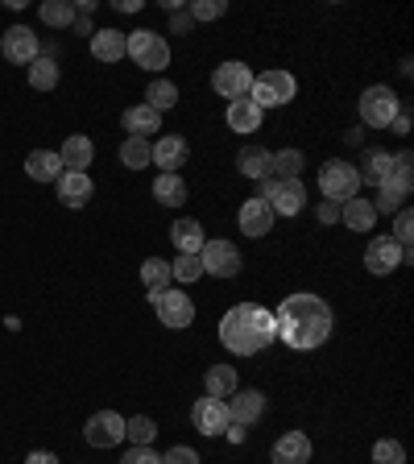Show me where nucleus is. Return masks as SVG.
<instances>
[{
    "mask_svg": "<svg viewBox=\"0 0 414 464\" xmlns=\"http://www.w3.org/2000/svg\"><path fill=\"white\" fill-rule=\"evenodd\" d=\"M274 324H278L282 344L299 348V353H311V348L328 344L332 328H336L332 307L319 299V295H311V290H299V295L282 299L278 311H274Z\"/></svg>",
    "mask_w": 414,
    "mask_h": 464,
    "instance_id": "1",
    "label": "nucleus"
},
{
    "mask_svg": "<svg viewBox=\"0 0 414 464\" xmlns=\"http://www.w3.org/2000/svg\"><path fill=\"white\" fill-rule=\"evenodd\" d=\"M278 340V324H274V311L261 307V303H236V307L224 311L220 319V344L236 357H257Z\"/></svg>",
    "mask_w": 414,
    "mask_h": 464,
    "instance_id": "2",
    "label": "nucleus"
},
{
    "mask_svg": "<svg viewBox=\"0 0 414 464\" xmlns=\"http://www.w3.org/2000/svg\"><path fill=\"white\" fill-rule=\"evenodd\" d=\"M410 150H402V154H394V166H390V174L377 183V203H373V212L381 216V212H402L406 208V199H410V191H414V170H410Z\"/></svg>",
    "mask_w": 414,
    "mask_h": 464,
    "instance_id": "3",
    "label": "nucleus"
},
{
    "mask_svg": "<svg viewBox=\"0 0 414 464\" xmlns=\"http://www.w3.org/2000/svg\"><path fill=\"white\" fill-rule=\"evenodd\" d=\"M299 96V83H294V75L290 71H261L257 79H253V87H249V100L265 112V108H282V104H290V100Z\"/></svg>",
    "mask_w": 414,
    "mask_h": 464,
    "instance_id": "4",
    "label": "nucleus"
},
{
    "mask_svg": "<svg viewBox=\"0 0 414 464\" xmlns=\"http://www.w3.org/2000/svg\"><path fill=\"white\" fill-rule=\"evenodd\" d=\"M125 54L133 58L141 71L170 67V46H166V38L154 34V29H133V34H125Z\"/></svg>",
    "mask_w": 414,
    "mask_h": 464,
    "instance_id": "5",
    "label": "nucleus"
},
{
    "mask_svg": "<svg viewBox=\"0 0 414 464\" xmlns=\"http://www.w3.org/2000/svg\"><path fill=\"white\" fill-rule=\"evenodd\" d=\"M319 191H323V199H352V195H361V170L352 162H344V158H332L323 170H319Z\"/></svg>",
    "mask_w": 414,
    "mask_h": 464,
    "instance_id": "6",
    "label": "nucleus"
},
{
    "mask_svg": "<svg viewBox=\"0 0 414 464\" xmlns=\"http://www.w3.org/2000/svg\"><path fill=\"white\" fill-rule=\"evenodd\" d=\"M261 199L270 203L274 216H299L307 208V187H303V179H265Z\"/></svg>",
    "mask_w": 414,
    "mask_h": 464,
    "instance_id": "7",
    "label": "nucleus"
},
{
    "mask_svg": "<svg viewBox=\"0 0 414 464\" xmlns=\"http://www.w3.org/2000/svg\"><path fill=\"white\" fill-rule=\"evenodd\" d=\"M402 112V100L394 96V87H365V96H361V121L369 129H390L394 125V116Z\"/></svg>",
    "mask_w": 414,
    "mask_h": 464,
    "instance_id": "8",
    "label": "nucleus"
},
{
    "mask_svg": "<svg viewBox=\"0 0 414 464\" xmlns=\"http://www.w3.org/2000/svg\"><path fill=\"white\" fill-rule=\"evenodd\" d=\"M149 303H154L158 319H162L166 328H191L195 324V303L187 299L183 290H158V295H149Z\"/></svg>",
    "mask_w": 414,
    "mask_h": 464,
    "instance_id": "9",
    "label": "nucleus"
},
{
    "mask_svg": "<svg viewBox=\"0 0 414 464\" xmlns=\"http://www.w3.org/2000/svg\"><path fill=\"white\" fill-rule=\"evenodd\" d=\"M199 266L212 278H236L241 274V249L232 241H207L199 249Z\"/></svg>",
    "mask_w": 414,
    "mask_h": 464,
    "instance_id": "10",
    "label": "nucleus"
},
{
    "mask_svg": "<svg viewBox=\"0 0 414 464\" xmlns=\"http://www.w3.org/2000/svg\"><path fill=\"white\" fill-rule=\"evenodd\" d=\"M0 54L9 58V63H17V67H29V63L42 54V42L29 25H9L5 38H0Z\"/></svg>",
    "mask_w": 414,
    "mask_h": 464,
    "instance_id": "11",
    "label": "nucleus"
},
{
    "mask_svg": "<svg viewBox=\"0 0 414 464\" xmlns=\"http://www.w3.org/2000/svg\"><path fill=\"white\" fill-rule=\"evenodd\" d=\"M406 249L394 241V237H373L369 241V249H365V266H369V274H377V278H386V274H394L398 266H406Z\"/></svg>",
    "mask_w": 414,
    "mask_h": 464,
    "instance_id": "12",
    "label": "nucleus"
},
{
    "mask_svg": "<svg viewBox=\"0 0 414 464\" xmlns=\"http://www.w3.org/2000/svg\"><path fill=\"white\" fill-rule=\"evenodd\" d=\"M191 158V145L178 133H166L158 141H149V166H162V174H178Z\"/></svg>",
    "mask_w": 414,
    "mask_h": 464,
    "instance_id": "13",
    "label": "nucleus"
},
{
    "mask_svg": "<svg viewBox=\"0 0 414 464\" xmlns=\"http://www.w3.org/2000/svg\"><path fill=\"white\" fill-rule=\"evenodd\" d=\"M83 435L91 448H116L125 440V415H116V411H96V415L87 419Z\"/></svg>",
    "mask_w": 414,
    "mask_h": 464,
    "instance_id": "14",
    "label": "nucleus"
},
{
    "mask_svg": "<svg viewBox=\"0 0 414 464\" xmlns=\"http://www.w3.org/2000/svg\"><path fill=\"white\" fill-rule=\"evenodd\" d=\"M212 87L228 100V104L232 100H245L253 87V71L245 67V63H220V67L212 71Z\"/></svg>",
    "mask_w": 414,
    "mask_h": 464,
    "instance_id": "15",
    "label": "nucleus"
},
{
    "mask_svg": "<svg viewBox=\"0 0 414 464\" xmlns=\"http://www.w3.org/2000/svg\"><path fill=\"white\" fill-rule=\"evenodd\" d=\"M191 423H195V431H203V435H220L224 427L232 423L228 402H224V398H199V402L191 406Z\"/></svg>",
    "mask_w": 414,
    "mask_h": 464,
    "instance_id": "16",
    "label": "nucleus"
},
{
    "mask_svg": "<svg viewBox=\"0 0 414 464\" xmlns=\"http://www.w3.org/2000/svg\"><path fill=\"white\" fill-rule=\"evenodd\" d=\"M236 220H241V232L245 237H253V241L274 228V212H270V203L261 199V195H253V199L241 203V216H236Z\"/></svg>",
    "mask_w": 414,
    "mask_h": 464,
    "instance_id": "17",
    "label": "nucleus"
},
{
    "mask_svg": "<svg viewBox=\"0 0 414 464\" xmlns=\"http://www.w3.org/2000/svg\"><path fill=\"white\" fill-rule=\"evenodd\" d=\"M261 415H265V394H261V390H236V394L228 398V419L232 423L249 427V423H257Z\"/></svg>",
    "mask_w": 414,
    "mask_h": 464,
    "instance_id": "18",
    "label": "nucleus"
},
{
    "mask_svg": "<svg viewBox=\"0 0 414 464\" xmlns=\"http://www.w3.org/2000/svg\"><path fill=\"white\" fill-rule=\"evenodd\" d=\"M270 460L274 464H307L311 460V440L303 431H286L274 440L270 448Z\"/></svg>",
    "mask_w": 414,
    "mask_h": 464,
    "instance_id": "19",
    "label": "nucleus"
},
{
    "mask_svg": "<svg viewBox=\"0 0 414 464\" xmlns=\"http://www.w3.org/2000/svg\"><path fill=\"white\" fill-rule=\"evenodd\" d=\"M91 158H96V145H91V137H83V133H71L67 141H63V150H58V162L67 166V170H79V174H87Z\"/></svg>",
    "mask_w": 414,
    "mask_h": 464,
    "instance_id": "20",
    "label": "nucleus"
},
{
    "mask_svg": "<svg viewBox=\"0 0 414 464\" xmlns=\"http://www.w3.org/2000/svg\"><path fill=\"white\" fill-rule=\"evenodd\" d=\"M340 224L352 232H373L377 224V212H373V199H361V195H352V199L340 203Z\"/></svg>",
    "mask_w": 414,
    "mask_h": 464,
    "instance_id": "21",
    "label": "nucleus"
},
{
    "mask_svg": "<svg viewBox=\"0 0 414 464\" xmlns=\"http://www.w3.org/2000/svg\"><path fill=\"white\" fill-rule=\"evenodd\" d=\"M120 125L129 129V137H145L149 141V133H162V112H154L149 104H133V108H125Z\"/></svg>",
    "mask_w": 414,
    "mask_h": 464,
    "instance_id": "22",
    "label": "nucleus"
},
{
    "mask_svg": "<svg viewBox=\"0 0 414 464\" xmlns=\"http://www.w3.org/2000/svg\"><path fill=\"white\" fill-rule=\"evenodd\" d=\"M58 199L67 208H83L91 199V174H79V170H63L58 174Z\"/></svg>",
    "mask_w": 414,
    "mask_h": 464,
    "instance_id": "23",
    "label": "nucleus"
},
{
    "mask_svg": "<svg viewBox=\"0 0 414 464\" xmlns=\"http://www.w3.org/2000/svg\"><path fill=\"white\" fill-rule=\"evenodd\" d=\"M224 116H228V129H232V133H257L261 121H265V112H261V108L253 104L249 96H245V100H232Z\"/></svg>",
    "mask_w": 414,
    "mask_h": 464,
    "instance_id": "24",
    "label": "nucleus"
},
{
    "mask_svg": "<svg viewBox=\"0 0 414 464\" xmlns=\"http://www.w3.org/2000/svg\"><path fill=\"white\" fill-rule=\"evenodd\" d=\"M170 241L178 245V253H191V257H199V249L207 245V232H203V224H199V220L183 216V220H174Z\"/></svg>",
    "mask_w": 414,
    "mask_h": 464,
    "instance_id": "25",
    "label": "nucleus"
},
{
    "mask_svg": "<svg viewBox=\"0 0 414 464\" xmlns=\"http://www.w3.org/2000/svg\"><path fill=\"white\" fill-rule=\"evenodd\" d=\"M25 174L34 183H58V174H63V162H58L54 150H34L25 158Z\"/></svg>",
    "mask_w": 414,
    "mask_h": 464,
    "instance_id": "26",
    "label": "nucleus"
},
{
    "mask_svg": "<svg viewBox=\"0 0 414 464\" xmlns=\"http://www.w3.org/2000/svg\"><path fill=\"white\" fill-rule=\"evenodd\" d=\"M91 58H100V63H120V58H125V34H120V29H96V34H91Z\"/></svg>",
    "mask_w": 414,
    "mask_h": 464,
    "instance_id": "27",
    "label": "nucleus"
},
{
    "mask_svg": "<svg viewBox=\"0 0 414 464\" xmlns=\"http://www.w3.org/2000/svg\"><path fill=\"white\" fill-rule=\"evenodd\" d=\"M270 150H261V145H245L241 154H236V170L245 174V179H270Z\"/></svg>",
    "mask_w": 414,
    "mask_h": 464,
    "instance_id": "28",
    "label": "nucleus"
},
{
    "mask_svg": "<svg viewBox=\"0 0 414 464\" xmlns=\"http://www.w3.org/2000/svg\"><path fill=\"white\" fill-rule=\"evenodd\" d=\"M154 199L162 203V208H178V203H187L183 174H158L154 179Z\"/></svg>",
    "mask_w": 414,
    "mask_h": 464,
    "instance_id": "29",
    "label": "nucleus"
},
{
    "mask_svg": "<svg viewBox=\"0 0 414 464\" xmlns=\"http://www.w3.org/2000/svg\"><path fill=\"white\" fill-rule=\"evenodd\" d=\"M29 87H34V92H50V87H58V58L54 54H38L34 63H29Z\"/></svg>",
    "mask_w": 414,
    "mask_h": 464,
    "instance_id": "30",
    "label": "nucleus"
},
{
    "mask_svg": "<svg viewBox=\"0 0 414 464\" xmlns=\"http://www.w3.org/2000/svg\"><path fill=\"white\" fill-rule=\"evenodd\" d=\"M203 386H207V398H232L236 394V369L232 365H212L207 377H203Z\"/></svg>",
    "mask_w": 414,
    "mask_h": 464,
    "instance_id": "31",
    "label": "nucleus"
},
{
    "mask_svg": "<svg viewBox=\"0 0 414 464\" xmlns=\"http://www.w3.org/2000/svg\"><path fill=\"white\" fill-rule=\"evenodd\" d=\"M141 282L149 286V295H158V290H170V282H174L170 261H162V257H145V261H141Z\"/></svg>",
    "mask_w": 414,
    "mask_h": 464,
    "instance_id": "32",
    "label": "nucleus"
},
{
    "mask_svg": "<svg viewBox=\"0 0 414 464\" xmlns=\"http://www.w3.org/2000/svg\"><path fill=\"white\" fill-rule=\"evenodd\" d=\"M145 104L154 108V112H166V108H174V104H178V87H174L170 79H162V75H158L154 83L145 87Z\"/></svg>",
    "mask_w": 414,
    "mask_h": 464,
    "instance_id": "33",
    "label": "nucleus"
},
{
    "mask_svg": "<svg viewBox=\"0 0 414 464\" xmlns=\"http://www.w3.org/2000/svg\"><path fill=\"white\" fill-rule=\"evenodd\" d=\"M270 179H303V150H282V154H274Z\"/></svg>",
    "mask_w": 414,
    "mask_h": 464,
    "instance_id": "34",
    "label": "nucleus"
},
{
    "mask_svg": "<svg viewBox=\"0 0 414 464\" xmlns=\"http://www.w3.org/2000/svg\"><path fill=\"white\" fill-rule=\"evenodd\" d=\"M390 166H394V154H390V150H369V158H365V170H361V187L365 183H381V179H386L390 174Z\"/></svg>",
    "mask_w": 414,
    "mask_h": 464,
    "instance_id": "35",
    "label": "nucleus"
},
{
    "mask_svg": "<svg viewBox=\"0 0 414 464\" xmlns=\"http://www.w3.org/2000/svg\"><path fill=\"white\" fill-rule=\"evenodd\" d=\"M75 5H71V0H46V5H42V21H46V25H54V29H67V25H75Z\"/></svg>",
    "mask_w": 414,
    "mask_h": 464,
    "instance_id": "36",
    "label": "nucleus"
},
{
    "mask_svg": "<svg viewBox=\"0 0 414 464\" xmlns=\"http://www.w3.org/2000/svg\"><path fill=\"white\" fill-rule=\"evenodd\" d=\"M154 435H158L154 419H145V415L125 419V440H133V448H149V444H154Z\"/></svg>",
    "mask_w": 414,
    "mask_h": 464,
    "instance_id": "37",
    "label": "nucleus"
},
{
    "mask_svg": "<svg viewBox=\"0 0 414 464\" xmlns=\"http://www.w3.org/2000/svg\"><path fill=\"white\" fill-rule=\"evenodd\" d=\"M120 162H125L129 170H145V166H149V141H145V137H129V141L120 145Z\"/></svg>",
    "mask_w": 414,
    "mask_h": 464,
    "instance_id": "38",
    "label": "nucleus"
},
{
    "mask_svg": "<svg viewBox=\"0 0 414 464\" xmlns=\"http://www.w3.org/2000/svg\"><path fill=\"white\" fill-rule=\"evenodd\" d=\"M170 274H174V282H195V278H203V266L191 253H178V257L170 261Z\"/></svg>",
    "mask_w": 414,
    "mask_h": 464,
    "instance_id": "39",
    "label": "nucleus"
},
{
    "mask_svg": "<svg viewBox=\"0 0 414 464\" xmlns=\"http://www.w3.org/2000/svg\"><path fill=\"white\" fill-rule=\"evenodd\" d=\"M373 464H406V448L398 440H377L373 444Z\"/></svg>",
    "mask_w": 414,
    "mask_h": 464,
    "instance_id": "40",
    "label": "nucleus"
},
{
    "mask_svg": "<svg viewBox=\"0 0 414 464\" xmlns=\"http://www.w3.org/2000/svg\"><path fill=\"white\" fill-rule=\"evenodd\" d=\"M187 13H191V21H216L224 17V0H191Z\"/></svg>",
    "mask_w": 414,
    "mask_h": 464,
    "instance_id": "41",
    "label": "nucleus"
},
{
    "mask_svg": "<svg viewBox=\"0 0 414 464\" xmlns=\"http://www.w3.org/2000/svg\"><path fill=\"white\" fill-rule=\"evenodd\" d=\"M410 228H414V220H410V212L402 208V212H398V220H394V241L406 249V257H410Z\"/></svg>",
    "mask_w": 414,
    "mask_h": 464,
    "instance_id": "42",
    "label": "nucleus"
},
{
    "mask_svg": "<svg viewBox=\"0 0 414 464\" xmlns=\"http://www.w3.org/2000/svg\"><path fill=\"white\" fill-rule=\"evenodd\" d=\"M162 464H199V452H191L187 444H174L170 452L162 456Z\"/></svg>",
    "mask_w": 414,
    "mask_h": 464,
    "instance_id": "43",
    "label": "nucleus"
},
{
    "mask_svg": "<svg viewBox=\"0 0 414 464\" xmlns=\"http://www.w3.org/2000/svg\"><path fill=\"white\" fill-rule=\"evenodd\" d=\"M120 464H162V456H158L154 448H129Z\"/></svg>",
    "mask_w": 414,
    "mask_h": 464,
    "instance_id": "44",
    "label": "nucleus"
},
{
    "mask_svg": "<svg viewBox=\"0 0 414 464\" xmlns=\"http://www.w3.org/2000/svg\"><path fill=\"white\" fill-rule=\"evenodd\" d=\"M315 216H319V224H340V203L336 199H323L315 208Z\"/></svg>",
    "mask_w": 414,
    "mask_h": 464,
    "instance_id": "45",
    "label": "nucleus"
},
{
    "mask_svg": "<svg viewBox=\"0 0 414 464\" xmlns=\"http://www.w3.org/2000/svg\"><path fill=\"white\" fill-rule=\"evenodd\" d=\"M390 129H394L398 137H406V133H410V112H406V108H402V112L394 116V125H390Z\"/></svg>",
    "mask_w": 414,
    "mask_h": 464,
    "instance_id": "46",
    "label": "nucleus"
},
{
    "mask_svg": "<svg viewBox=\"0 0 414 464\" xmlns=\"http://www.w3.org/2000/svg\"><path fill=\"white\" fill-rule=\"evenodd\" d=\"M25 464H58V456L54 452H29Z\"/></svg>",
    "mask_w": 414,
    "mask_h": 464,
    "instance_id": "47",
    "label": "nucleus"
},
{
    "mask_svg": "<svg viewBox=\"0 0 414 464\" xmlns=\"http://www.w3.org/2000/svg\"><path fill=\"white\" fill-rule=\"evenodd\" d=\"M191 25V13H174V21H170V29H178V34H183V29Z\"/></svg>",
    "mask_w": 414,
    "mask_h": 464,
    "instance_id": "48",
    "label": "nucleus"
},
{
    "mask_svg": "<svg viewBox=\"0 0 414 464\" xmlns=\"http://www.w3.org/2000/svg\"><path fill=\"white\" fill-rule=\"evenodd\" d=\"M224 431H228V440H232V444H241V440H245V427H241V423H228V427H224Z\"/></svg>",
    "mask_w": 414,
    "mask_h": 464,
    "instance_id": "49",
    "label": "nucleus"
},
{
    "mask_svg": "<svg viewBox=\"0 0 414 464\" xmlns=\"http://www.w3.org/2000/svg\"><path fill=\"white\" fill-rule=\"evenodd\" d=\"M116 9L120 13H141V0H116Z\"/></svg>",
    "mask_w": 414,
    "mask_h": 464,
    "instance_id": "50",
    "label": "nucleus"
},
{
    "mask_svg": "<svg viewBox=\"0 0 414 464\" xmlns=\"http://www.w3.org/2000/svg\"><path fill=\"white\" fill-rule=\"evenodd\" d=\"M344 141H348V145H361V141H365V133H361V129H348Z\"/></svg>",
    "mask_w": 414,
    "mask_h": 464,
    "instance_id": "51",
    "label": "nucleus"
}]
</instances>
